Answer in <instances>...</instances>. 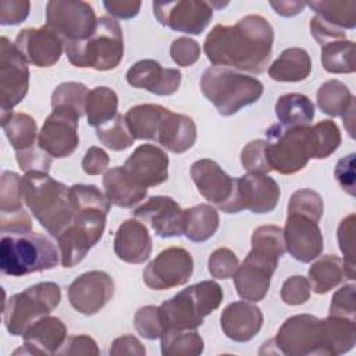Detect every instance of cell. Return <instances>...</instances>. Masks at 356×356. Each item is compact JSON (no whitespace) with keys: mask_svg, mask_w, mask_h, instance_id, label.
I'll return each mask as SVG.
<instances>
[{"mask_svg":"<svg viewBox=\"0 0 356 356\" xmlns=\"http://www.w3.org/2000/svg\"><path fill=\"white\" fill-rule=\"evenodd\" d=\"M274 31L261 15L250 14L234 25H216L206 36L203 51L216 67L263 74L271 60Z\"/></svg>","mask_w":356,"mask_h":356,"instance_id":"1","label":"cell"},{"mask_svg":"<svg viewBox=\"0 0 356 356\" xmlns=\"http://www.w3.org/2000/svg\"><path fill=\"white\" fill-rule=\"evenodd\" d=\"M22 199L39 224L57 238L72 221L70 188L47 172L29 171L21 179Z\"/></svg>","mask_w":356,"mask_h":356,"instance_id":"2","label":"cell"},{"mask_svg":"<svg viewBox=\"0 0 356 356\" xmlns=\"http://www.w3.org/2000/svg\"><path fill=\"white\" fill-rule=\"evenodd\" d=\"M263 89L259 79L224 67H209L200 78L203 96L225 117L256 103L261 97Z\"/></svg>","mask_w":356,"mask_h":356,"instance_id":"3","label":"cell"},{"mask_svg":"<svg viewBox=\"0 0 356 356\" xmlns=\"http://www.w3.org/2000/svg\"><path fill=\"white\" fill-rule=\"evenodd\" d=\"M70 63L79 68L97 71L114 70L124 57V35L111 17L97 18L95 31L83 40L64 43Z\"/></svg>","mask_w":356,"mask_h":356,"instance_id":"4","label":"cell"},{"mask_svg":"<svg viewBox=\"0 0 356 356\" xmlns=\"http://www.w3.org/2000/svg\"><path fill=\"white\" fill-rule=\"evenodd\" d=\"M60 261L56 245L39 232L4 235L0 242V268L6 275L21 277L54 268Z\"/></svg>","mask_w":356,"mask_h":356,"instance_id":"5","label":"cell"},{"mask_svg":"<svg viewBox=\"0 0 356 356\" xmlns=\"http://www.w3.org/2000/svg\"><path fill=\"white\" fill-rule=\"evenodd\" d=\"M224 298L216 281H202L191 285L159 306L164 331L196 330L203 318L218 309Z\"/></svg>","mask_w":356,"mask_h":356,"instance_id":"6","label":"cell"},{"mask_svg":"<svg viewBox=\"0 0 356 356\" xmlns=\"http://www.w3.org/2000/svg\"><path fill=\"white\" fill-rule=\"evenodd\" d=\"M61 300V289L56 282H38L19 293L13 295L3 309V320L7 331L14 337H22L39 318L54 310Z\"/></svg>","mask_w":356,"mask_h":356,"instance_id":"7","label":"cell"},{"mask_svg":"<svg viewBox=\"0 0 356 356\" xmlns=\"http://www.w3.org/2000/svg\"><path fill=\"white\" fill-rule=\"evenodd\" d=\"M310 125L309 127H284L271 125L267 131L266 156L271 171L284 175L295 174L303 170L310 160Z\"/></svg>","mask_w":356,"mask_h":356,"instance_id":"8","label":"cell"},{"mask_svg":"<svg viewBox=\"0 0 356 356\" xmlns=\"http://www.w3.org/2000/svg\"><path fill=\"white\" fill-rule=\"evenodd\" d=\"M108 211L102 209H78L70 225L57 236L60 263L70 268L81 263L88 252L100 241Z\"/></svg>","mask_w":356,"mask_h":356,"instance_id":"9","label":"cell"},{"mask_svg":"<svg viewBox=\"0 0 356 356\" xmlns=\"http://www.w3.org/2000/svg\"><path fill=\"white\" fill-rule=\"evenodd\" d=\"M271 343L277 353L288 356H331L324 321L312 314L286 318Z\"/></svg>","mask_w":356,"mask_h":356,"instance_id":"10","label":"cell"},{"mask_svg":"<svg viewBox=\"0 0 356 356\" xmlns=\"http://www.w3.org/2000/svg\"><path fill=\"white\" fill-rule=\"evenodd\" d=\"M280 196V186L271 177L260 172H248L235 178L232 197L221 210L229 214L242 210L264 214L275 209Z\"/></svg>","mask_w":356,"mask_h":356,"instance_id":"11","label":"cell"},{"mask_svg":"<svg viewBox=\"0 0 356 356\" xmlns=\"http://www.w3.org/2000/svg\"><path fill=\"white\" fill-rule=\"evenodd\" d=\"M46 22L64 43H70L86 39L95 31L97 18L86 1L51 0L46 4Z\"/></svg>","mask_w":356,"mask_h":356,"instance_id":"12","label":"cell"},{"mask_svg":"<svg viewBox=\"0 0 356 356\" xmlns=\"http://www.w3.org/2000/svg\"><path fill=\"white\" fill-rule=\"evenodd\" d=\"M29 68L15 43L6 36L0 39V103L1 113L13 111L26 96Z\"/></svg>","mask_w":356,"mask_h":356,"instance_id":"13","label":"cell"},{"mask_svg":"<svg viewBox=\"0 0 356 356\" xmlns=\"http://www.w3.org/2000/svg\"><path fill=\"white\" fill-rule=\"evenodd\" d=\"M152 7L163 26L189 35H200L211 21L214 11V3L199 0L153 1Z\"/></svg>","mask_w":356,"mask_h":356,"instance_id":"14","label":"cell"},{"mask_svg":"<svg viewBox=\"0 0 356 356\" xmlns=\"http://www.w3.org/2000/svg\"><path fill=\"white\" fill-rule=\"evenodd\" d=\"M193 273L192 254L178 246L160 252L143 270V282L156 291L171 289L189 281Z\"/></svg>","mask_w":356,"mask_h":356,"instance_id":"15","label":"cell"},{"mask_svg":"<svg viewBox=\"0 0 356 356\" xmlns=\"http://www.w3.org/2000/svg\"><path fill=\"white\" fill-rule=\"evenodd\" d=\"M114 295L113 278L99 270L88 271L76 277L68 286V300L71 306L85 314L92 316L100 312Z\"/></svg>","mask_w":356,"mask_h":356,"instance_id":"16","label":"cell"},{"mask_svg":"<svg viewBox=\"0 0 356 356\" xmlns=\"http://www.w3.org/2000/svg\"><path fill=\"white\" fill-rule=\"evenodd\" d=\"M78 121L79 117L75 114L53 110L38 135V145L51 157L71 156L79 143Z\"/></svg>","mask_w":356,"mask_h":356,"instance_id":"17","label":"cell"},{"mask_svg":"<svg viewBox=\"0 0 356 356\" xmlns=\"http://www.w3.org/2000/svg\"><path fill=\"white\" fill-rule=\"evenodd\" d=\"M15 46L26 63L46 68L60 60L64 40L50 26L43 25L19 31L15 38Z\"/></svg>","mask_w":356,"mask_h":356,"instance_id":"18","label":"cell"},{"mask_svg":"<svg viewBox=\"0 0 356 356\" xmlns=\"http://www.w3.org/2000/svg\"><path fill=\"white\" fill-rule=\"evenodd\" d=\"M22 177L3 171L0 178V229L3 234H28L32 229L29 214L22 206Z\"/></svg>","mask_w":356,"mask_h":356,"instance_id":"19","label":"cell"},{"mask_svg":"<svg viewBox=\"0 0 356 356\" xmlns=\"http://www.w3.org/2000/svg\"><path fill=\"white\" fill-rule=\"evenodd\" d=\"M282 231L285 248L295 260L310 263L321 254L324 241L318 222L300 214H288Z\"/></svg>","mask_w":356,"mask_h":356,"instance_id":"20","label":"cell"},{"mask_svg":"<svg viewBox=\"0 0 356 356\" xmlns=\"http://www.w3.org/2000/svg\"><path fill=\"white\" fill-rule=\"evenodd\" d=\"M132 214L135 216V218L147 222L160 238L184 235V210L170 196H152L139 207H136Z\"/></svg>","mask_w":356,"mask_h":356,"instance_id":"21","label":"cell"},{"mask_svg":"<svg viewBox=\"0 0 356 356\" xmlns=\"http://www.w3.org/2000/svg\"><path fill=\"white\" fill-rule=\"evenodd\" d=\"M168 156L156 145H140L122 165L127 172L143 188L157 186L168 178Z\"/></svg>","mask_w":356,"mask_h":356,"instance_id":"22","label":"cell"},{"mask_svg":"<svg viewBox=\"0 0 356 356\" xmlns=\"http://www.w3.org/2000/svg\"><path fill=\"white\" fill-rule=\"evenodd\" d=\"M191 177L199 193L220 210L231 200L235 178L229 177L214 160L200 159L191 165Z\"/></svg>","mask_w":356,"mask_h":356,"instance_id":"23","label":"cell"},{"mask_svg":"<svg viewBox=\"0 0 356 356\" xmlns=\"http://www.w3.org/2000/svg\"><path fill=\"white\" fill-rule=\"evenodd\" d=\"M127 82L138 89H145L159 96H170L178 90L182 74L178 68H164L154 60L135 63L125 75Z\"/></svg>","mask_w":356,"mask_h":356,"instance_id":"24","label":"cell"},{"mask_svg":"<svg viewBox=\"0 0 356 356\" xmlns=\"http://www.w3.org/2000/svg\"><path fill=\"white\" fill-rule=\"evenodd\" d=\"M221 330L235 342H248L256 337L263 325V313L254 302H232L221 313Z\"/></svg>","mask_w":356,"mask_h":356,"instance_id":"25","label":"cell"},{"mask_svg":"<svg viewBox=\"0 0 356 356\" xmlns=\"http://www.w3.org/2000/svg\"><path fill=\"white\" fill-rule=\"evenodd\" d=\"M114 252L125 263L140 264L150 257L152 238L149 229L138 218L124 221L114 236Z\"/></svg>","mask_w":356,"mask_h":356,"instance_id":"26","label":"cell"},{"mask_svg":"<svg viewBox=\"0 0 356 356\" xmlns=\"http://www.w3.org/2000/svg\"><path fill=\"white\" fill-rule=\"evenodd\" d=\"M22 353L28 355H53L60 350L67 339V327L53 316H44L35 321L22 335Z\"/></svg>","mask_w":356,"mask_h":356,"instance_id":"27","label":"cell"},{"mask_svg":"<svg viewBox=\"0 0 356 356\" xmlns=\"http://www.w3.org/2000/svg\"><path fill=\"white\" fill-rule=\"evenodd\" d=\"M196 136V124L191 117L177 114L165 108L156 136V142L159 145L168 152L179 154L189 150L195 145Z\"/></svg>","mask_w":356,"mask_h":356,"instance_id":"28","label":"cell"},{"mask_svg":"<svg viewBox=\"0 0 356 356\" xmlns=\"http://www.w3.org/2000/svg\"><path fill=\"white\" fill-rule=\"evenodd\" d=\"M285 250L282 228L271 224L260 225L252 234V249L246 257L274 274L278 260L284 256Z\"/></svg>","mask_w":356,"mask_h":356,"instance_id":"29","label":"cell"},{"mask_svg":"<svg viewBox=\"0 0 356 356\" xmlns=\"http://www.w3.org/2000/svg\"><path fill=\"white\" fill-rule=\"evenodd\" d=\"M104 195L117 207H134L147 195V189L140 186L124 167H113L103 177Z\"/></svg>","mask_w":356,"mask_h":356,"instance_id":"30","label":"cell"},{"mask_svg":"<svg viewBox=\"0 0 356 356\" xmlns=\"http://www.w3.org/2000/svg\"><path fill=\"white\" fill-rule=\"evenodd\" d=\"M232 277L236 293L243 300L260 302L268 292L273 273L245 257V260L241 266H238Z\"/></svg>","mask_w":356,"mask_h":356,"instance_id":"31","label":"cell"},{"mask_svg":"<svg viewBox=\"0 0 356 356\" xmlns=\"http://www.w3.org/2000/svg\"><path fill=\"white\" fill-rule=\"evenodd\" d=\"M312 72V58L305 49H285L280 57L270 65L268 75L278 82H299Z\"/></svg>","mask_w":356,"mask_h":356,"instance_id":"32","label":"cell"},{"mask_svg":"<svg viewBox=\"0 0 356 356\" xmlns=\"http://www.w3.org/2000/svg\"><path fill=\"white\" fill-rule=\"evenodd\" d=\"M220 225L218 211L207 203H202L184 210L182 231L192 242H204L210 239Z\"/></svg>","mask_w":356,"mask_h":356,"instance_id":"33","label":"cell"},{"mask_svg":"<svg viewBox=\"0 0 356 356\" xmlns=\"http://www.w3.org/2000/svg\"><path fill=\"white\" fill-rule=\"evenodd\" d=\"M275 115L284 127H309L314 120V104L306 95L286 93L277 100Z\"/></svg>","mask_w":356,"mask_h":356,"instance_id":"34","label":"cell"},{"mask_svg":"<svg viewBox=\"0 0 356 356\" xmlns=\"http://www.w3.org/2000/svg\"><path fill=\"white\" fill-rule=\"evenodd\" d=\"M346 278L343 260L335 254H325L312 264L307 273L310 289L323 295L338 286Z\"/></svg>","mask_w":356,"mask_h":356,"instance_id":"35","label":"cell"},{"mask_svg":"<svg viewBox=\"0 0 356 356\" xmlns=\"http://www.w3.org/2000/svg\"><path fill=\"white\" fill-rule=\"evenodd\" d=\"M165 107L160 104H138L131 107L124 115L127 127L135 139L156 140L160 121Z\"/></svg>","mask_w":356,"mask_h":356,"instance_id":"36","label":"cell"},{"mask_svg":"<svg viewBox=\"0 0 356 356\" xmlns=\"http://www.w3.org/2000/svg\"><path fill=\"white\" fill-rule=\"evenodd\" d=\"M306 4L316 13V17L335 29L345 32L356 26L355 0H318Z\"/></svg>","mask_w":356,"mask_h":356,"instance_id":"37","label":"cell"},{"mask_svg":"<svg viewBox=\"0 0 356 356\" xmlns=\"http://www.w3.org/2000/svg\"><path fill=\"white\" fill-rule=\"evenodd\" d=\"M117 93L108 86H96L90 89L85 100V114L90 127H100L111 121L118 113Z\"/></svg>","mask_w":356,"mask_h":356,"instance_id":"38","label":"cell"},{"mask_svg":"<svg viewBox=\"0 0 356 356\" xmlns=\"http://www.w3.org/2000/svg\"><path fill=\"white\" fill-rule=\"evenodd\" d=\"M1 128L15 152L25 150L35 145L38 127L36 121L25 113H1Z\"/></svg>","mask_w":356,"mask_h":356,"instance_id":"39","label":"cell"},{"mask_svg":"<svg viewBox=\"0 0 356 356\" xmlns=\"http://www.w3.org/2000/svg\"><path fill=\"white\" fill-rule=\"evenodd\" d=\"M355 103V97L349 88L338 79L324 82L317 90V106L330 117H342Z\"/></svg>","mask_w":356,"mask_h":356,"instance_id":"40","label":"cell"},{"mask_svg":"<svg viewBox=\"0 0 356 356\" xmlns=\"http://www.w3.org/2000/svg\"><path fill=\"white\" fill-rule=\"evenodd\" d=\"M160 339L164 356H197L204 349L203 338L196 330H167Z\"/></svg>","mask_w":356,"mask_h":356,"instance_id":"41","label":"cell"},{"mask_svg":"<svg viewBox=\"0 0 356 356\" xmlns=\"http://www.w3.org/2000/svg\"><path fill=\"white\" fill-rule=\"evenodd\" d=\"M321 64L331 74L355 72V43L346 39L332 40L321 46Z\"/></svg>","mask_w":356,"mask_h":356,"instance_id":"42","label":"cell"},{"mask_svg":"<svg viewBox=\"0 0 356 356\" xmlns=\"http://www.w3.org/2000/svg\"><path fill=\"white\" fill-rule=\"evenodd\" d=\"M323 321L331 356L349 352L356 342L355 320L348 317L328 316Z\"/></svg>","mask_w":356,"mask_h":356,"instance_id":"43","label":"cell"},{"mask_svg":"<svg viewBox=\"0 0 356 356\" xmlns=\"http://www.w3.org/2000/svg\"><path fill=\"white\" fill-rule=\"evenodd\" d=\"M310 159H327L341 145V132L331 120H323L310 127Z\"/></svg>","mask_w":356,"mask_h":356,"instance_id":"44","label":"cell"},{"mask_svg":"<svg viewBox=\"0 0 356 356\" xmlns=\"http://www.w3.org/2000/svg\"><path fill=\"white\" fill-rule=\"evenodd\" d=\"M88 88L81 82H63L51 95V108L75 114L81 118L85 114Z\"/></svg>","mask_w":356,"mask_h":356,"instance_id":"45","label":"cell"},{"mask_svg":"<svg viewBox=\"0 0 356 356\" xmlns=\"http://www.w3.org/2000/svg\"><path fill=\"white\" fill-rule=\"evenodd\" d=\"M96 136L102 145L115 152L128 149L135 140L127 127L125 118L121 114H117L111 121L106 122L104 125L97 127Z\"/></svg>","mask_w":356,"mask_h":356,"instance_id":"46","label":"cell"},{"mask_svg":"<svg viewBox=\"0 0 356 356\" xmlns=\"http://www.w3.org/2000/svg\"><path fill=\"white\" fill-rule=\"evenodd\" d=\"M323 213V197L318 192L309 188L295 191L288 202V214H300L318 222Z\"/></svg>","mask_w":356,"mask_h":356,"instance_id":"47","label":"cell"},{"mask_svg":"<svg viewBox=\"0 0 356 356\" xmlns=\"http://www.w3.org/2000/svg\"><path fill=\"white\" fill-rule=\"evenodd\" d=\"M72 211L78 209H102L110 211L111 203L96 185L75 184L70 188Z\"/></svg>","mask_w":356,"mask_h":356,"instance_id":"48","label":"cell"},{"mask_svg":"<svg viewBox=\"0 0 356 356\" xmlns=\"http://www.w3.org/2000/svg\"><path fill=\"white\" fill-rule=\"evenodd\" d=\"M339 249L343 253V267L346 278L355 280V214L346 216L337 231Z\"/></svg>","mask_w":356,"mask_h":356,"instance_id":"49","label":"cell"},{"mask_svg":"<svg viewBox=\"0 0 356 356\" xmlns=\"http://www.w3.org/2000/svg\"><path fill=\"white\" fill-rule=\"evenodd\" d=\"M134 325L138 334L146 339H157L164 332L159 306H143L134 316Z\"/></svg>","mask_w":356,"mask_h":356,"instance_id":"50","label":"cell"},{"mask_svg":"<svg viewBox=\"0 0 356 356\" xmlns=\"http://www.w3.org/2000/svg\"><path fill=\"white\" fill-rule=\"evenodd\" d=\"M241 163L248 172H270L271 168L266 156V140L256 139L249 142L241 152Z\"/></svg>","mask_w":356,"mask_h":356,"instance_id":"51","label":"cell"},{"mask_svg":"<svg viewBox=\"0 0 356 356\" xmlns=\"http://www.w3.org/2000/svg\"><path fill=\"white\" fill-rule=\"evenodd\" d=\"M239 266V260L236 254L228 248H218L216 249L207 261L209 273L213 278L227 280L234 275Z\"/></svg>","mask_w":356,"mask_h":356,"instance_id":"52","label":"cell"},{"mask_svg":"<svg viewBox=\"0 0 356 356\" xmlns=\"http://www.w3.org/2000/svg\"><path fill=\"white\" fill-rule=\"evenodd\" d=\"M17 163L19 168L25 172L29 171H40V172H49L51 165V156L46 153L39 145H33L25 150L15 152Z\"/></svg>","mask_w":356,"mask_h":356,"instance_id":"53","label":"cell"},{"mask_svg":"<svg viewBox=\"0 0 356 356\" xmlns=\"http://www.w3.org/2000/svg\"><path fill=\"white\" fill-rule=\"evenodd\" d=\"M280 296L284 303L299 306L310 299V284L302 275H292L286 278L281 286Z\"/></svg>","mask_w":356,"mask_h":356,"instance_id":"54","label":"cell"},{"mask_svg":"<svg viewBox=\"0 0 356 356\" xmlns=\"http://www.w3.org/2000/svg\"><path fill=\"white\" fill-rule=\"evenodd\" d=\"M170 56L177 65L189 67L199 60L200 46L196 40L188 36H182L171 43Z\"/></svg>","mask_w":356,"mask_h":356,"instance_id":"55","label":"cell"},{"mask_svg":"<svg viewBox=\"0 0 356 356\" xmlns=\"http://www.w3.org/2000/svg\"><path fill=\"white\" fill-rule=\"evenodd\" d=\"M355 284H348L339 288L331 299L330 305V316L348 317L355 320Z\"/></svg>","mask_w":356,"mask_h":356,"instance_id":"56","label":"cell"},{"mask_svg":"<svg viewBox=\"0 0 356 356\" xmlns=\"http://www.w3.org/2000/svg\"><path fill=\"white\" fill-rule=\"evenodd\" d=\"M31 3L28 0H1L0 1V24L18 25L26 19Z\"/></svg>","mask_w":356,"mask_h":356,"instance_id":"57","label":"cell"},{"mask_svg":"<svg viewBox=\"0 0 356 356\" xmlns=\"http://www.w3.org/2000/svg\"><path fill=\"white\" fill-rule=\"evenodd\" d=\"M58 355H99L96 341L89 335L67 337L64 345L57 352Z\"/></svg>","mask_w":356,"mask_h":356,"instance_id":"58","label":"cell"},{"mask_svg":"<svg viewBox=\"0 0 356 356\" xmlns=\"http://www.w3.org/2000/svg\"><path fill=\"white\" fill-rule=\"evenodd\" d=\"M108 163H110L108 154L103 149L97 146H92L86 150L82 159V170L88 175H99L107 170Z\"/></svg>","mask_w":356,"mask_h":356,"instance_id":"59","label":"cell"},{"mask_svg":"<svg viewBox=\"0 0 356 356\" xmlns=\"http://www.w3.org/2000/svg\"><path fill=\"white\" fill-rule=\"evenodd\" d=\"M335 178L350 196H355V153L342 157L335 167Z\"/></svg>","mask_w":356,"mask_h":356,"instance_id":"60","label":"cell"},{"mask_svg":"<svg viewBox=\"0 0 356 356\" xmlns=\"http://www.w3.org/2000/svg\"><path fill=\"white\" fill-rule=\"evenodd\" d=\"M310 32L313 35V38L323 46L328 42L332 40H342L345 39V32L335 29L332 26H330L328 24H325L324 21H321L318 17H313L310 19Z\"/></svg>","mask_w":356,"mask_h":356,"instance_id":"61","label":"cell"},{"mask_svg":"<svg viewBox=\"0 0 356 356\" xmlns=\"http://www.w3.org/2000/svg\"><path fill=\"white\" fill-rule=\"evenodd\" d=\"M110 355H114V356H121V355L143 356V355H146V349L136 337L122 335V337H118L113 341L111 348H110Z\"/></svg>","mask_w":356,"mask_h":356,"instance_id":"62","label":"cell"},{"mask_svg":"<svg viewBox=\"0 0 356 356\" xmlns=\"http://www.w3.org/2000/svg\"><path fill=\"white\" fill-rule=\"evenodd\" d=\"M104 8L107 10L108 14H111L115 18L121 19H129L138 15L142 3L140 1H128V0H121V1H103Z\"/></svg>","mask_w":356,"mask_h":356,"instance_id":"63","label":"cell"},{"mask_svg":"<svg viewBox=\"0 0 356 356\" xmlns=\"http://www.w3.org/2000/svg\"><path fill=\"white\" fill-rule=\"evenodd\" d=\"M270 6L281 17H293V15L302 13L303 8L307 4H306V1H295V0L282 1V0H278V1H270Z\"/></svg>","mask_w":356,"mask_h":356,"instance_id":"64","label":"cell"}]
</instances>
